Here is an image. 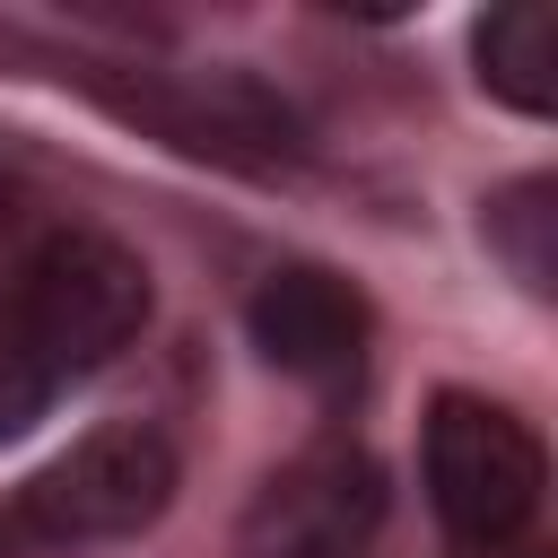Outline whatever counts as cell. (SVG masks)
<instances>
[{
	"instance_id": "1",
	"label": "cell",
	"mask_w": 558,
	"mask_h": 558,
	"mask_svg": "<svg viewBox=\"0 0 558 558\" xmlns=\"http://www.w3.org/2000/svg\"><path fill=\"white\" fill-rule=\"evenodd\" d=\"M148 323V262L105 227H44L0 262V445L70 384L105 375Z\"/></svg>"
},
{
	"instance_id": "2",
	"label": "cell",
	"mask_w": 558,
	"mask_h": 558,
	"mask_svg": "<svg viewBox=\"0 0 558 558\" xmlns=\"http://www.w3.org/2000/svg\"><path fill=\"white\" fill-rule=\"evenodd\" d=\"M183 488V453L148 418H105L17 488H0V558H70L148 532Z\"/></svg>"
},
{
	"instance_id": "3",
	"label": "cell",
	"mask_w": 558,
	"mask_h": 558,
	"mask_svg": "<svg viewBox=\"0 0 558 558\" xmlns=\"http://www.w3.org/2000/svg\"><path fill=\"white\" fill-rule=\"evenodd\" d=\"M418 480H427L436 523L462 549H514L541 523L549 453L523 410H506L488 392H436L427 436H418Z\"/></svg>"
},
{
	"instance_id": "4",
	"label": "cell",
	"mask_w": 558,
	"mask_h": 558,
	"mask_svg": "<svg viewBox=\"0 0 558 558\" xmlns=\"http://www.w3.org/2000/svg\"><path fill=\"white\" fill-rule=\"evenodd\" d=\"M87 87L140 122L148 140L183 148V157H209V166H235V174H279L305 157V131L296 113L253 78V70H87Z\"/></svg>"
},
{
	"instance_id": "5",
	"label": "cell",
	"mask_w": 558,
	"mask_h": 558,
	"mask_svg": "<svg viewBox=\"0 0 558 558\" xmlns=\"http://www.w3.org/2000/svg\"><path fill=\"white\" fill-rule=\"evenodd\" d=\"M384 523V471L366 445H305L296 462H279L244 523H235V558H366Z\"/></svg>"
},
{
	"instance_id": "6",
	"label": "cell",
	"mask_w": 558,
	"mask_h": 558,
	"mask_svg": "<svg viewBox=\"0 0 558 558\" xmlns=\"http://www.w3.org/2000/svg\"><path fill=\"white\" fill-rule=\"evenodd\" d=\"M244 331H253V349L279 366V375H296V384H314V392H357V375H366V296L340 279V270H314V262H288V270H270L262 288H253V305H244Z\"/></svg>"
},
{
	"instance_id": "7",
	"label": "cell",
	"mask_w": 558,
	"mask_h": 558,
	"mask_svg": "<svg viewBox=\"0 0 558 558\" xmlns=\"http://www.w3.org/2000/svg\"><path fill=\"white\" fill-rule=\"evenodd\" d=\"M471 61H480V87L514 113H549L558 96V35H549V9L514 0V9H488L471 26Z\"/></svg>"
},
{
	"instance_id": "8",
	"label": "cell",
	"mask_w": 558,
	"mask_h": 558,
	"mask_svg": "<svg viewBox=\"0 0 558 558\" xmlns=\"http://www.w3.org/2000/svg\"><path fill=\"white\" fill-rule=\"evenodd\" d=\"M480 235H488V253L506 262V279H514L523 296H549V288H558V183H549V174L506 183V192L488 201Z\"/></svg>"
},
{
	"instance_id": "9",
	"label": "cell",
	"mask_w": 558,
	"mask_h": 558,
	"mask_svg": "<svg viewBox=\"0 0 558 558\" xmlns=\"http://www.w3.org/2000/svg\"><path fill=\"white\" fill-rule=\"evenodd\" d=\"M17 218H26V183H17V166H0V244H9Z\"/></svg>"
}]
</instances>
